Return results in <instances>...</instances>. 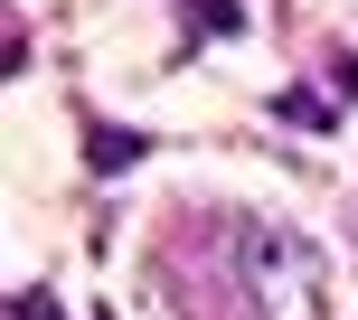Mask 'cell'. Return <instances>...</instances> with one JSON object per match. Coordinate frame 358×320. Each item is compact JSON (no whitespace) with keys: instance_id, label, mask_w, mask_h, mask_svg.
<instances>
[{"instance_id":"obj_1","label":"cell","mask_w":358,"mask_h":320,"mask_svg":"<svg viewBox=\"0 0 358 320\" xmlns=\"http://www.w3.org/2000/svg\"><path fill=\"white\" fill-rule=\"evenodd\" d=\"M142 151H151V132H123V123H94L85 132V160H94V170H132Z\"/></svg>"},{"instance_id":"obj_2","label":"cell","mask_w":358,"mask_h":320,"mask_svg":"<svg viewBox=\"0 0 358 320\" xmlns=\"http://www.w3.org/2000/svg\"><path fill=\"white\" fill-rule=\"evenodd\" d=\"M189 19L208 38H236V29H245V0H189Z\"/></svg>"},{"instance_id":"obj_3","label":"cell","mask_w":358,"mask_h":320,"mask_svg":"<svg viewBox=\"0 0 358 320\" xmlns=\"http://www.w3.org/2000/svg\"><path fill=\"white\" fill-rule=\"evenodd\" d=\"M273 113H283L292 132H330V123H340V113H330L321 94H283V104H273Z\"/></svg>"}]
</instances>
